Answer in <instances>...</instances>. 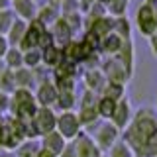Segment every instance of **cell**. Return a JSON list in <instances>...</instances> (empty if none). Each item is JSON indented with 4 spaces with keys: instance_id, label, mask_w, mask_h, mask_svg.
<instances>
[{
    "instance_id": "6da1fadb",
    "label": "cell",
    "mask_w": 157,
    "mask_h": 157,
    "mask_svg": "<svg viewBox=\"0 0 157 157\" xmlns=\"http://www.w3.org/2000/svg\"><path fill=\"white\" fill-rule=\"evenodd\" d=\"M134 134H132V137L136 140V144H141V141H149L151 137H155V126L151 120H140L137 122V126L134 128Z\"/></svg>"
},
{
    "instance_id": "7a4b0ae2",
    "label": "cell",
    "mask_w": 157,
    "mask_h": 157,
    "mask_svg": "<svg viewBox=\"0 0 157 157\" xmlns=\"http://www.w3.org/2000/svg\"><path fill=\"white\" fill-rule=\"evenodd\" d=\"M140 26L144 29L145 33H151L155 29V20H153V12H151V8H141L140 10Z\"/></svg>"
},
{
    "instance_id": "3957f363",
    "label": "cell",
    "mask_w": 157,
    "mask_h": 157,
    "mask_svg": "<svg viewBox=\"0 0 157 157\" xmlns=\"http://www.w3.org/2000/svg\"><path fill=\"white\" fill-rule=\"evenodd\" d=\"M53 124H55L53 114H51V112H47V110H43L41 114L37 116V122H36V126H37L39 132H49L53 128Z\"/></svg>"
},
{
    "instance_id": "277c9868",
    "label": "cell",
    "mask_w": 157,
    "mask_h": 157,
    "mask_svg": "<svg viewBox=\"0 0 157 157\" xmlns=\"http://www.w3.org/2000/svg\"><path fill=\"white\" fill-rule=\"evenodd\" d=\"M61 130H63V134H65V136H73L77 132V120L71 114L63 116L61 118Z\"/></svg>"
},
{
    "instance_id": "5b68a950",
    "label": "cell",
    "mask_w": 157,
    "mask_h": 157,
    "mask_svg": "<svg viewBox=\"0 0 157 157\" xmlns=\"http://www.w3.org/2000/svg\"><path fill=\"white\" fill-rule=\"evenodd\" d=\"M39 98H41V102H51L53 98H55V90H53L51 86H41V90H39Z\"/></svg>"
},
{
    "instance_id": "8992f818",
    "label": "cell",
    "mask_w": 157,
    "mask_h": 157,
    "mask_svg": "<svg viewBox=\"0 0 157 157\" xmlns=\"http://www.w3.org/2000/svg\"><path fill=\"white\" fill-rule=\"evenodd\" d=\"M100 112L104 116H112L114 114V104H112V98H104L100 102Z\"/></svg>"
},
{
    "instance_id": "52a82bcc",
    "label": "cell",
    "mask_w": 157,
    "mask_h": 157,
    "mask_svg": "<svg viewBox=\"0 0 157 157\" xmlns=\"http://www.w3.org/2000/svg\"><path fill=\"white\" fill-rule=\"evenodd\" d=\"M81 157H96V149L88 141H82L81 144Z\"/></svg>"
},
{
    "instance_id": "ba28073f",
    "label": "cell",
    "mask_w": 157,
    "mask_h": 157,
    "mask_svg": "<svg viewBox=\"0 0 157 157\" xmlns=\"http://www.w3.org/2000/svg\"><path fill=\"white\" fill-rule=\"evenodd\" d=\"M118 47H120V37L112 36V37L106 39V49H110V51H116Z\"/></svg>"
},
{
    "instance_id": "9c48e42d",
    "label": "cell",
    "mask_w": 157,
    "mask_h": 157,
    "mask_svg": "<svg viewBox=\"0 0 157 157\" xmlns=\"http://www.w3.org/2000/svg\"><path fill=\"white\" fill-rule=\"evenodd\" d=\"M37 39H39V37H37V29H36V28H33V29H32V32H29V33H28V37H26V39H24V45H33V43H36V41H37Z\"/></svg>"
},
{
    "instance_id": "30bf717a",
    "label": "cell",
    "mask_w": 157,
    "mask_h": 157,
    "mask_svg": "<svg viewBox=\"0 0 157 157\" xmlns=\"http://www.w3.org/2000/svg\"><path fill=\"white\" fill-rule=\"evenodd\" d=\"M47 144L49 145H51V149H61V145H63V141H61V137H57V136H51V137H49V140H47Z\"/></svg>"
},
{
    "instance_id": "8fae6325",
    "label": "cell",
    "mask_w": 157,
    "mask_h": 157,
    "mask_svg": "<svg viewBox=\"0 0 157 157\" xmlns=\"http://www.w3.org/2000/svg\"><path fill=\"white\" fill-rule=\"evenodd\" d=\"M112 137H114V130H112V128H106V130L100 134V140L104 141V144H110Z\"/></svg>"
},
{
    "instance_id": "7c38bea8",
    "label": "cell",
    "mask_w": 157,
    "mask_h": 157,
    "mask_svg": "<svg viewBox=\"0 0 157 157\" xmlns=\"http://www.w3.org/2000/svg\"><path fill=\"white\" fill-rule=\"evenodd\" d=\"M108 28H110V24L104 22V20H100V22H98L96 26H94V32H96V33H106V32H108Z\"/></svg>"
},
{
    "instance_id": "4fadbf2b",
    "label": "cell",
    "mask_w": 157,
    "mask_h": 157,
    "mask_svg": "<svg viewBox=\"0 0 157 157\" xmlns=\"http://www.w3.org/2000/svg\"><path fill=\"white\" fill-rule=\"evenodd\" d=\"M57 51H55V49H47V51H45V61L47 63H55L57 61Z\"/></svg>"
},
{
    "instance_id": "5bb4252c",
    "label": "cell",
    "mask_w": 157,
    "mask_h": 157,
    "mask_svg": "<svg viewBox=\"0 0 157 157\" xmlns=\"http://www.w3.org/2000/svg\"><path fill=\"white\" fill-rule=\"evenodd\" d=\"M69 57H75V59L82 57V53H81V47H78V45H71V47H69Z\"/></svg>"
},
{
    "instance_id": "9a60e30c",
    "label": "cell",
    "mask_w": 157,
    "mask_h": 157,
    "mask_svg": "<svg viewBox=\"0 0 157 157\" xmlns=\"http://www.w3.org/2000/svg\"><path fill=\"white\" fill-rule=\"evenodd\" d=\"M116 124H124V120H126V108L124 106H120V110L116 112Z\"/></svg>"
},
{
    "instance_id": "2e32d148",
    "label": "cell",
    "mask_w": 157,
    "mask_h": 157,
    "mask_svg": "<svg viewBox=\"0 0 157 157\" xmlns=\"http://www.w3.org/2000/svg\"><path fill=\"white\" fill-rule=\"evenodd\" d=\"M92 118H94V112H92V110H85V112H82V122H90Z\"/></svg>"
},
{
    "instance_id": "e0dca14e",
    "label": "cell",
    "mask_w": 157,
    "mask_h": 157,
    "mask_svg": "<svg viewBox=\"0 0 157 157\" xmlns=\"http://www.w3.org/2000/svg\"><path fill=\"white\" fill-rule=\"evenodd\" d=\"M18 8L22 10L24 14H29V2H18Z\"/></svg>"
},
{
    "instance_id": "ac0fdd59",
    "label": "cell",
    "mask_w": 157,
    "mask_h": 157,
    "mask_svg": "<svg viewBox=\"0 0 157 157\" xmlns=\"http://www.w3.org/2000/svg\"><path fill=\"white\" fill-rule=\"evenodd\" d=\"M71 102H73V100H71V96H69V94H63V96H61V104H63V106H71Z\"/></svg>"
},
{
    "instance_id": "d6986e66",
    "label": "cell",
    "mask_w": 157,
    "mask_h": 157,
    "mask_svg": "<svg viewBox=\"0 0 157 157\" xmlns=\"http://www.w3.org/2000/svg\"><path fill=\"white\" fill-rule=\"evenodd\" d=\"M98 78H100V77H98V75H94V73H92V75L88 77V81H90V85H92V86H96V85H98Z\"/></svg>"
},
{
    "instance_id": "ffe728a7",
    "label": "cell",
    "mask_w": 157,
    "mask_h": 157,
    "mask_svg": "<svg viewBox=\"0 0 157 157\" xmlns=\"http://www.w3.org/2000/svg\"><path fill=\"white\" fill-rule=\"evenodd\" d=\"M120 92H122V88H120V86H112L110 90H108V94H120Z\"/></svg>"
},
{
    "instance_id": "44dd1931",
    "label": "cell",
    "mask_w": 157,
    "mask_h": 157,
    "mask_svg": "<svg viewBox=\"0 0 157 157\" xmlns=\"http://www.w3.org/2000/svg\"><path fill=\"white\" fill-rule=\"evenodd\" d=\"M114 155H116V157H128L124 149H116V153H114Z\"/></svg>"
},
{
    "instance_id": "7402d4cb",
    "label": "cell",
    "mask_w": 157,
    "mask_h": 157,
    "mask_svg": "<svg viewBox=\"0 0 157 157\" xmlns=\"http://www.w3.org/2000/svg\"><path fill=\"white\" fill-rule=\"evenodd\" d=\"M37 157H53L51 153H49V151H41V153H39Z\"/></svg>"
},
{
    "instance_id": "603a6c76",
    "label": "cell",
    "mask_w": 157,
    "mask_h": 157,
    "mask_svg": "<svg viewBox=\"0 0 157 157\" xmlns=\"http://www.w3.org/2000/svg\"><path fill=\"white\" fill-rule=\"evenodd\" d=\"M28 61H29V63H36V61H37V55H29Z\"/></svg>"
},
{
    "instance_id": "cb8c5ba5",
    "label": "cell",
    "mask_w": 157,
    "mask_h": 157,
    "mask_svg": "<svg viewBox=\"0 0 157 157\" xmlns=\"http://www.w3.org/2000/svg\"><path fill=\"white\" fill-rule=\"evenodd\" d=\"M2 51H4V41L0 39V53H2Z\"/></svg>"
},
{
    "instance_id": "d4e9b609",
    "label": "cell",
    "mask_w": 157,
    "mask_h": 157,
    "mask_svg": "<svg viewBox=\"0 0 157 157\" xmlns=\"http://www.w3.org/2000/svg\"><path fill=\"white\" fill-rule=\"evenodd\" d=\"M155 47H157V39H155Z\"/></svg>"
}]
</instances>
